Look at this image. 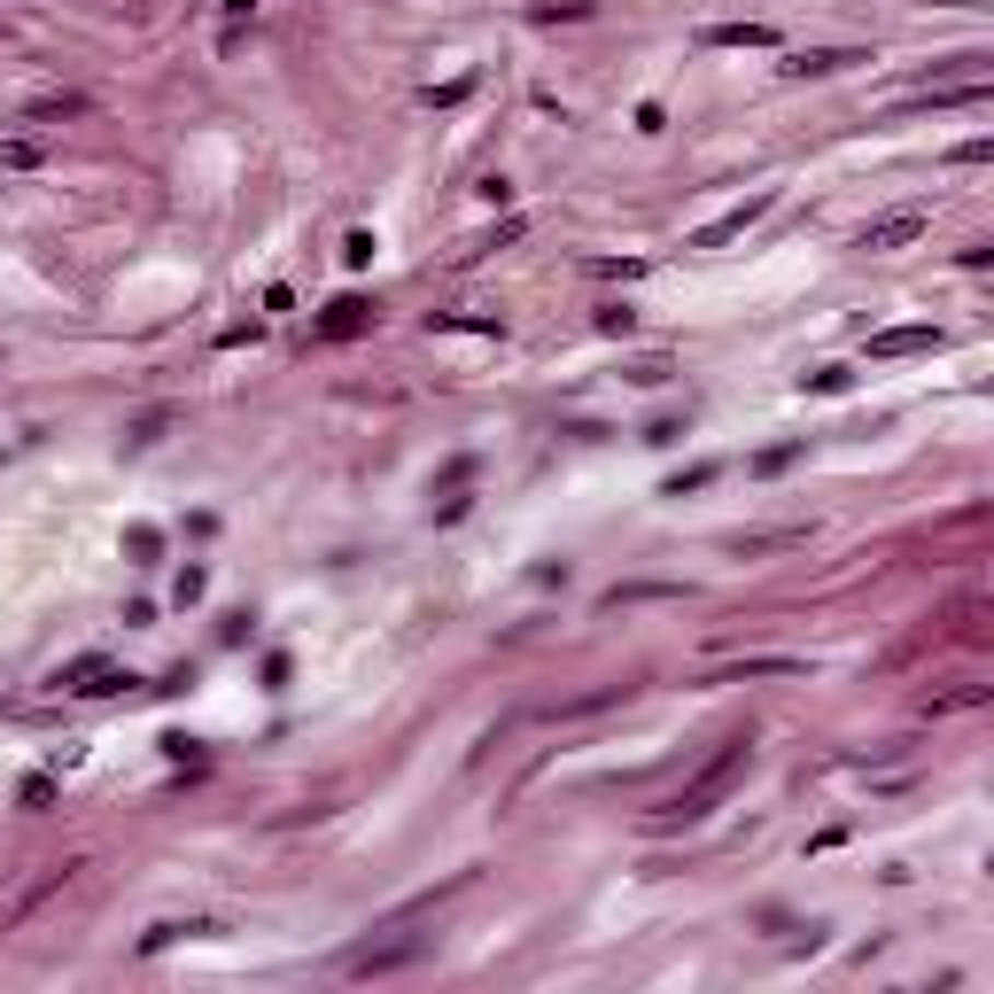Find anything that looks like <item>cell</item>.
<instances>
[{
  "instance_id": "obj_1",
  "label": "cell",
  "mask_w": 994,
  "mask_h": 994,
  "mask_svg": "<svg viewBox=\"0 0 994 994\" xmlns=\"http://www.w3.org/2000/svg\"><path fill=\"white\" fill-rule=\"evenodd\" d=\"M746 746H754V738H730V746H723V754H715V762L700 770V785H692V793H684V800H677L669 816H660V823H700V816L715 808V793H723V785H730V777L746 770Z\"/></svg>"
},
{
  "instance_id": "obj_2",
  "label": "cell",
  "mask_w": 994,
  "mask_h": 994,
  "mask_svg": "<svg viewBox=\"0 0 994 994\" xmlns=\"http://www.w3.org/2000/svg\"><path fill=\"white\" fill-rule=\"evenodd\" d=\"M917 350H940V326H886V335H870V358H917Z\"/></svg>"
},
{
  "instance_id": "obj_3",
  "label": "cell",
  "mask_w": 994,
  "mask_h": 994,
  "mask_svg": "<svg viewBox=\"0 0 994 994\" xmlns=\"http://www.w3.org/2000/svg\"><path fill=\"white\" fill-rule=\"evenodd\" d=\"M917 233H925V210H893V218L863 226V233H855V248H901V241H917Z\"/></svg>"
},
{
  "instance_id": "obj_4",
  "label": "cell",
  "mask_w": 994,
  "mask_h": 994,
  "mask_svg": "<svg viewBox=\"0 0 994 994\" xmlns=\"http://www.w3.org/2000/svg\"><path fill=\"white\" fill-rule=\"evenodd\" d=\"M762 210H770V195H754V203H738V210H723L715 226H700V233H692V248H723V241H738V233H746V226H754Z\"/></svg>"
},
{
  "instance_id": "obj_5",
  "label": "cell",
  "mask_w": 994,
  "mask_h": 994,
  "mask_svg": "<svg viewBox=\"0 0 994 994\" xmlns=\"http://www.w3.org/2000/svg\"><path fill=\"white\" fill-rule=\"evenodd\" d=\"M366 319H373V303H358V296H343L335 311H326V319H319V335H326V343H343V335H358V326H366Z\"/></svg>"
},
{
  "instance_id": "obj_6",
  "label": "cell",
  "mask_w": 994,
  "mask_h": 994,
  "mask_svg": "<svg viewBox=\"0 0 994 994\" xmlns=\"http://www.w3.org/2000/svg\"><path fill=\"white\" fill-rule=\"evenodd\" d=\"M132 677H117V669H102V660H78L70 669V692H86V700H102V692H125Z\"/></svg>"
},
{
  "instance_id": "obj_7",
  "label": "cell",
  "mask_w": 994,
  "mask_h": 994,
  "mask_svg": "<svg viewBox=\"0 0 994 994\" xmlns=\"http://www.w3.org/2000/svg\"><path fill=\"white\" fill-rule=\"evenodd\" d=\"M785 544H808V529H762V536H730V552H785Z\"/></svg>"
},
{
  "instance_id": "obj_8",
  "label": "cell",
  "mask_w": 994,
  "mask_h": 994,
  "mask_svg": "<svg viewBox=\"0 0 994 994\" xmlns=\"http://www.w3.org/2000/svg\"><path fill=\"white\" fill-rule=\"evenodd\" d=\"M707 47H770L762 24H707Z\"/></svg>"
},
{
  "instance_id": "obj_9",
  "label": "cell",
  "mask_w": 994,
  "mask_h": 994,
  "mask_svg": "<svg viewBox=\"0 0 994 994\" xmlns=\"http://www.w3.org/2000/svg\"><path fill=\"white\" fill-rule=\"evenodd\" d=\"M669 373H677L669 358H637V366H629V381H645V389H660V381H669Z\"/></svg>"
},
{
  "instance_id": "obj_10",
  "label": "cell",
  "mask_w": 994,
  "mask_h": 994,
  "mask_svg": "<svg viewBox=\"0 0 994 994\" xmlns=\"http://www.w3.org/2000/svg\"><path fill=\"white\" fill-rule=\"evenodd\" d=\"M948 9H979V0H948Z\"/></svg>"
}]
</instances>
